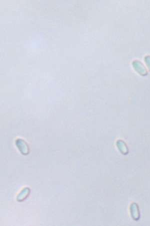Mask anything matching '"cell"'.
Here are the masks:
<instances>
[{
	"label": "cell",
	"mask_w": 150,
	"mask_h": 226,
	"mask_svg": "<svg viewBox=\"0 0 150 226\" xmlns=\"http://www.w3.org/2000/svg\"><path fill=\"white\" fill-rule=\"evenodd\" d=\"M133 64V66H134V67H135L136 70L140 74H141V75H147V70L146 69V68L144 67V66L140 62L138 61H134Z\"/></svg>",
	"instance_id": "cell-1"
},
{
	"label": "cell",
	"mask_w": 150,
	"mask_h": 226,
	"mask_svg": "<svg viewBox=\"0 0 150 226\" xmlns=\"http://www.w3.org/2000/svg\"><path fill=\"white\" fill-rule=\"evenodd\" d=\"M30 193V189L29 187H25L18 195L17 200L18 201H22L28 197Z\"/></svg>",
	"instance_id": "cell-2"
},
{
	"label": "cell",
	"mask_w": 150,
	"mask_h": 226,
	"mask_svg": "<svg viewBox=\"0 0 150 226\" xmlns=\"http://www.w3.org/2000/svg\"><path fill=\"white\" fill-rule=\"evenodd\" d=\"M16 145L22 154H28L29 148H28V145H27L26 143L23 140V146H22L20 140L18 139L16 141Z\"/></svg>",
	"instance_id": "cell-3"
},
{
	"label": "cell",
	"mask_w": 150,
	"mask_h": 226,
	"mask_svg": "<svg viewBox=\"0 0 150 226\" xmlns=\"http://www.w3.org/2000/svg\"><path fill=\"white\" fill-rule=\"evenodd\" d=\"M131 212L133 219L135 220H137L139 219V212L138 206L136 204H133L131 206Z\"/></svg>",
	"instance_id": "cell-4"
},
{
	"label": "cell",
	"mask_w": 150,
	"mask_h": 226,
	"mask_svg": "<svg viewBox=\"0 0 150 226\" xmlns=\"http://www.w3.org/2000/svg\"><path fill=\"white\" fill-rule=\"evenodd\" d=\"M145 60V62L146 63H147L148 67L149 69V70H150V56H146Z\"/></svg>",
	"instance_id": "cell-5"
}]
</instances>
